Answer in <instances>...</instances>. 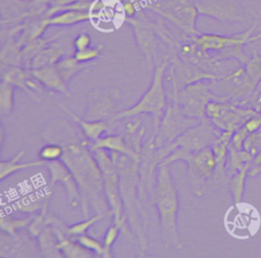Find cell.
Instances as JSON below:
<instances>
[{"label":"cell","mask_w":261,"mask_h":258,"mask_svg":"<svg viewBox=\"0 0 261 258\" xmlns=\"http://www.w3.org/2000/svg\"><path fill=\"white\" fill-rule=\"evenodd\" d=\"M112 96L109 92H102L101 90H96L92 93L90 99L89 111L87 112V119L89 120H104L101 119L102 116L109 115L112 110L113 101Z\"/></svg>","instance_id":"cell-19"},{"label":"cell","mask_w":261,"mask_h":258,"mask_svg":"<svg viewBox=\"0 0 261 258\" xmlns=\"http://www.w3.org/2000/svg\"><path fill=\"white\" fill-rule=\"evenodd\" d=\"M145 7L168 20L189 37L201 32L196 28L199 12L192 0H146Z\"/></svg>","instance_id":"cell-5"},{"label":"cell","mask_w":261,"mask_h":258,"mask_svg":"<svg viewBox=\"0 0 261 258\" xmlns=\"http://www.w3.org/2000/svg\"><path fill=\"white\" fill-rule=\"evenodd\" d=\"M92 15L89 11L67 9L59 11L49 17V25L55 27H70L75 25L87 20H90Z\"/></svg>","instance_id":"cell-21"},{"label":"cell","mask_w":261,"mask_h":258,"mask_svg":"<svg viewBox=\"0 0 261 258\" xmlns=\"http://www.w3.org/2000/svg\"><path fill=\"white\" fill-rule=\"evenodd\" d=\"M140 123H141V120H136V121H134V122H127V124L125 125L126 132H128V133H135V132L137 131V128L139 127Z\"/></svg>","instance_id":"cell-44"},{"label":"cell","mask_w":261,"mask_h":258,"mask_svg":"<svg viewBox=\"0 0 261 258\" xmlns=\"http://www.w3.org/2000/svg\"><path fill=\"white\" fill-rule=\"evenodd\" d=\"M250 135L248 130L243 125L232 133L230 144L237 149H244V143L247 137Z\"/></svg>","instance_id":"cell-38"},{"label":"cell","mask_w":261,"mask_h":258,"mask_svg":"<svg viewBox=\"0 0 261 258\" xmlns=\"http://www.w3.org/2000/svg\"><path fill=\"white\" fill-rule=\"evenodd\" d=\"M244 149L254 156L261 150V127L247 137L244 143Z\"/></svg>","instance_id":"cell-37"},{"label":"cell","mask_w":261,"mask_h":258,"mask_svg":"<svg viewBox=\"0 0 261 258\" xmlns=\"http://www.w3.org/2000/svg\"><path fill=\"white\" fill-rule=\"evenodd\" d=\"M124 21L132 25L138 47L146 57L148 63L152 64L153 56L157 48L156 37L158 36L152 27L151 19L147 17L142 9H139L137 15L134 17H125Z\"/></svg>","instance_id":"cell-14"},{"label":"cell","mask_w":261,"mask_h":258,"mask_svg":"<svg viewBox=\"0 0 261 258\" xmlns=\"http://www.w3.org/2000/svg\"><path fill=\"white\" fill-rule=\"evenodd\" d=\"M176 160H184L188 163L189 176L192 182L196 183V189H199V184L211 177L217 169L216 159L211 147L198 151H187L177 148L164 157L159 165H168Z\"/></svg>","instance_id":"cell-6"},{"label":"cell","mask_w":261,"mask_h":258,"mask_svg":"<svg viewBox=\"0 0 261 258\" xmlns=\"http://www.w3.org/2000/svg\"><path fill=\"white\" fill-rule=\"evenodd\" d=\"M206 117L220 131L234 132L251 116L260 113L253 107L241 106L228 101L211 100L206 106Z\"/></svg>","instance_id":"cell-7"},{"label":"cell","mask_w":261,"mask_h":258,"mask_svg":"<svg viewBox=\"0 0 261 258\" xmlns=\"http://www.w3.org/2000/svg\"><path fill=\"white\" fill-rule=\"evenodd\" d=\"M192 1H193V2H195V1H197V0H192Z\"/></svg>","instance_id":"cell-45"},{"label":"cell","mask_w":261,"mask_h":258,"mask_svg":"<svg viewBox=\"0 0 261 258\" xmlns=\"http://www.w3.org/2000/svg\"><path fill=\"white\" fill-rule=\"evenodd\" d=\"M31 220H33V218H31V217L25 218V219H18V218L16 219V218H12V217L7 216L4 213H2L1 220H0V227L3 233H6L9 236L17 238L16 229L22 228V227L29 225L32 222Z\"/></svg>","instance_id":"cell-29"},{"label":"cell","mask_w":261,"mask_h":258,"mask_svg":"<svg viewBox=\"0 0 261 258\" xmlns=\"http://www.w3.org/2000/svg\"><path fill=\"white\" fill-rule=\"evenodd\" d=\"M259 173H261V150L254 156L249 170V176H256Z\"/></svg>","instance_id":"cell-42"},{"label":"cell","mask_w":261,"mask_h":258,"mask_svg":"<svg viewBox=\"0 0 261 258\" xmlns=\"http://www.w3.org/2000/svg\"><path fill=\"white\" fill-rule=\"evenodd\" d=\"M55 65L66 83H68L73 75H75L76 73H79L80 71L84 70L89 66L88 63H81L77 60H75L73 55L64 56Z\"/></svg>","instance_id":"cell-28"},{"label":"cell","mask_w":261,"mask_h":258,"mask_svg":"<svg viewBox=\"0 0 261 258\" xmlns=\"http://www.w3.org/2000/svg\"><path fill=\"white\" fill-rule=\"evenodd\" d=\"M254 155L245 149H237L229 145L227 161L225 165V173L231 176L233 173L242 169L248 163H252Z\"/></svg>","instance_id":"cell-24"},{"label":"cell","mask_w":261,"mask_h":258,"mask_svg":"<svg viewBox=\"0 0 261 258\" xmlns=\"http://www.w3.org/2000/svg\"><path fill=\"white\" fill-rule=\"evenodd\" d=\"M39 242L40 247L42 249V253L47 257H60L61 253L57 247L58 237L53 228V226L47 225L40 234H39Z\"/></svg>","instance_id":"cell-25"},{"label":"cell","mask_w":261,"mask_h":258,"mask_svg":"<svg viewBox=\"0 0 261 258\" xmlns=\"http://www.w3.org/2000/svg\"><path fill=\"white\" fill-rule=\"evenodd\" d=\"M61 107L64 110V112H66L82 127L85 137L90 142H95L100 137H102L104 132L107 131L108 126H107V122L105 120H89V119H84V118L79 117L76 114L72 113L71 111H69L63 105H61Z\"/></svg>","instance_id":"cell-20"},{"label":"cell","mask_w":261,"mask_h":258,"mask_svg":"<svg viewBox=\"0 0 261 258\" xmlns=\"http://www.w3.org/2000/svg\"><path fill=\"white\" fill-rule=\"evenodd\" d=\"M195 5L199 15L220 22H243L246 19L242 0H197Z\"/></svg>","instance_id":"cell-13"},{"label":"cell","mask_w":261,"mask_h":258,"mask_svg":"<svg viewBox=\"0 0 261 258\" xmlns=\"http://www.w3.org/2000/svg\"><path fill=\"white\" fill-rule=\"evenodd\" d=\"M91 44H92L91 36L88 33L83 32L73 39L72 48L74 49V51H80V50H84L91 47Z\"/></svg>","instance_id":"cell-39"},{"label":"cell","mask_w":261,"mask_h":258,"mask_svg":"<svg viewBox=\"0 0 261 258\" xmlns=\"http://www.w3.org/2000/svg\"><path fill=\"white\" fill-rule=\"evenodd\" d=\"M24 153H25L24 150H20L11 159L6 160V161L2 160L0 162V179L1 180H4L6 177H8L11 174L18 172L22 169L42 166V165L46 164V161H44L42 159L32 161V162H27V163H19V160L24 155Z\"/></svg>","instance_id":"cell-22"},{"label":"cell","mask_w":261,"mask_h":258,"mask_svg":"<svg viewBox=\"0 0 261 258\" xmlns=\"http://www.w3.org/2000/svg\"><path fill=\"white\" fill-rule=\"evenodd\" d=\"M30 71L47 89L69 96L67 83L63 80L55 64L34 68Z\"/></svg>","instance_id":"cell-17"},{"label":"cell","mask_w":261,"mask_h":258,"mask_svg":"<svg viewBox=\"0 0 261 258\" xmlns=\"http://www.w3.org/2000/svg\"><path fill=\"white\" fill-rule=\"evenodd\" d=\"M177 92L178 89L173 88V104L168 106L161 120V125L158 130L159 136L156 139L157 147H160L163 144H170L175 138H177L189 127L195 125V123L198 121V118L189 117L181 111L177 103Z\"/></svg>","instance_id":"cell-11"},{"label":"cell","mask_w":261,"mask_h":258,"mask_svg":"<svg viewBox=\"0 0 261 258\" xmlns=\"http://www.w3.org/2000/svg\"><path fill=\"white\" fill-rule=\"evenodd\" d=\"M170 64L171 60L168 57H165L162 61H158L156 63L152 84L147 92L134 106L113 115V119L130 117L142 113L152 114L154 117V132L158 133L159 122L163 118V113L166 108V95L163 85V76L164 71Z\"/></svg>","instance_id":"cell-4"},{"label":"cell","mask_w":261,"mask_h":258,"mask_svg":"<svg viewBox=\"0 0 261 258\" xmlns=\"http://www.w3.org/2000/svg\"><path fill=\"white\" fill-rule=\"evenodd\" d=\"M254 30L255 25H252L248 30L231 36L200 33L193 37V41L201 52L216 59L226 60L233 58L238 59L241 64H246L249 57L244 52L243 46L251 42Z\"/></svg>","instance_id":"cell-3"},{"label":"cell","mask_w":261,"mask_h":258,"mask_svg":"<svg viewBox=\"0 0 261 258\" xmlns=\"http://www.w3.org/2000/svg\"><path fill=\"white\" fill-rule=\"evenodd\" d=\"M56 37H57V35H55L53 37H50V38H47V39L39 38V39L31 41L27 45H24L21 49V64H20V66L30 70L32 61L36 57V55L46 45H48L52 40H54Z\"/></svg>","instance_id":"cell-26"},{"label":"cell","mask_w":261,"mask_h":258,"mask_svg":"<svg viewBox=\"0 0 261 258\" xmlns=\"http://www.w3.org/2000/svg\"><path fill=\"white\" fill-rule=\"evenodd\" d=\"M177 103L181 111L189 117L203 119L206 117V106L211 100L226 101L224 97L211 92L210 84L204 81L190 84L178 90Z\"/></svg>","instance_id":"cell-9"},{"label":"cell","mask_w":261,"mask_h":258,"mask_svg":"<svg viewBox=\"0 0 261 258\" xmlns=\"http://www.w3.org/2000/svg\"><path fill=\"white\" fill-rule=\"evenodd\" d=\"M245 68L252 81L258 85L261 81V56L256 51H254L253 57L249 58L246 62Z\"/></svg>","instance_id":"cell-34"},{"label":"cell","mask_w":261,"mask_h":258,"mask_svg":"<svg viewBox=\"0 0 261 258\" xmlns=\"http://www.w3.org/2000/svg\"><path fill=\"white\" fill-rule=\"evenodd\" d=\"M0 7L1 24L12 27L43 15L51 7V0H1Z\"/></svg>","instance_id":"cell-10"},{"label":"cell","mask_w":261,"mask_h":258,"mask_svg":"<svg viewBox=\"0 0 261 258\" xmlns=\"http://www.w3.org/2000/svg\"><path fill=\"white\" fill-rule=\"evenodd\" d=\"M104 45L101 43L95 47H89L87 49L84 50H80V51H74V53L72 54L73 57L75 58V60H77L81 63H89L92 62L94 60H96L97 58L100 57V54L103 50Z\"/></svg>","instance_id":"cell-33"},{"label":"cell","mask_w":261,"mask_h":258,"mask_svg":"<svg viewBox=\"0 0 261 258\" xmlns=\"http://www.w3.org/2000/svg\"><path fill=\"white\" fill-rule=\"evenodd\" d=\"M252 163H248L242 169L237 171L230 176L229 179V190L231 193V197L234 204H239L243 200L245 186H246V178L249 176V170Z\"/></svg>","instance_id":"cell-27"},{"label":"cell","mask_w":261,"mask_h":258,"mask_svg":"<svg viewBox=\"0 0 261 258\" xmlns=\"http://www.w3.org/2000/svg\"><path fill=\"white\" fill-rule=\"evenodd\" d=\"M244 126L248 130L250 134L258 131L261 127V112L247 119L246 122L244 123Z\"/></svg>","instance_id":"cell-40"},{"label":"cell","mask_w":261,"mask_h":258,"mask_svg":"<svg viewBox=\"0 0 261 258\" xmlns=\"http://www.w3.org/2000/svg\"><path fill=\"white\" fill-rule=\"evenodd\" d=\"M123 223H124V217H122L119 220H114V222L108 227V229L104 236V242H103L104 255H103V257H105V258L111 257V255H110L111 247L114 244V242L116 241L118 234H119L121 227L123 226Z\"/></svg>","instance_id":"cell-31"},{"label":"cell","mask_w":261,"mask_h":258,"mask_svg":"<svg viewBox=\"0 0 261 258\" xmlns=\"http://www.w3.org/2000/svg\"><path fill=\"white\" fill-rule=\"evenodd\" d=\"M45 165L47 166L50 172L49 188L51 189L56 183L63 185L66 188L68 202L72 207H76L79 203L82 202L81 193L77 183L68 166L61 159L48 161Z\"/></svg>","instance_id":"cell-15"},{"label":"cell","mask_w":261,"mask_h":258,"mask_svg":"<svg viewBox=\"0 0 261 258\" xmlns=\"http://www.w3.org/2000/svg\"><path fill=\"white\" fill-rule=\"evenodd\" d=\"M63 148L61 160L71 170L77 183L84 215L88 216V207L91 203L97 213L104 216L109 209L106 199L102 196L103 175L97 160L91 154L92 151L84 143L69 144Z\"/></svg>","instance_id":"cell-1"},{"label":"cell","mask_w":261,"mask_h":258,"mask_svg":"<svg viewBox=\"0 0 261 258\" xmlns=\"http://www.w3.org/2000/svg\"><path fill=\"white\" fill-rule=\"evenodd\" d=\"M102 217H103V215L97 214L89 219L84 220V221H80V222L74 223L69 226H64V233L70 238H73V237L76 238L81 235L86 234L87 230L89 229V227H91L93 224H95L97 221H99Z\"/></svg>","instance_id":"cell-32"},{"label":"cell","mask_w":261,"mask_h":258,"mask_svg":"<svg viewBox=\"0 0 261 258\" xmlns=\"http://www.w3.org/2000/svg\"><path fill=\"white\" fill-rule=\"evenodd\" d=\"M13 89L14 86L8 82L1 81L0 84V113L8 114L13 108Z\"/></svg>","instance_id":"cell-30"},{"label":"cell","mask_w":261,"mask_h":258,"mask_svg":"<svg viewBox=\"0 0 261 258\" xmlns=\"http://www.w3.org/2000/svg\"><path fill=\"white\" fill-rule=\"evenodd\" d=\"M97 160L103 175V185L105 196L110 206V212L114 216V220H119L121 216V201L118 193V173L115 161L104 151V149H97L92 151Z\"/></svg>","instance_id":"cell-12"},{"label":"cell","mask_w":261,"mask_h":258,"mask_svg":"<svg viewBox=\"0 0 261 258\" xmlns=\"http://www.w3.org/2000/svg\"><path fill=\"white\" fill-rule=\"evenodd\" d=\"M232 137V132L222 131L210 146L217 163V169L220 172H225V165L228 156L229 145Z\"/></svg>","instance_id":"cell-23"},{"label":"cell","mask_w":261,"mask_h":258,"mask_svg":"<svg viewBox=\"0 0 261 258\" xmlns=\"http://www.w3.org/2000/svg\"><path fill=\"white\" fill-rule=\"evenodd\" d=\"M84 142L89 145L91 151L97 149H107L113 152L124 154L126 156L132 157L134 160L138 161L137 154L130 148L127 147L124 139L119 135H108L105 137H100L95 142H90L89 140H85Z\"/></svg>","instance_id":"cell-18"},{"label":"cell","mask_w":261,"mask_h":258,"mask_svg":"<svg viewBox=\"0 0 261 258\" xmlns=\"http://www.w3.org/2000/svg\"><path fill=\"white\" fill-rule=\"evenodd\" d=\"M221 132L222 131L217 128L209 118L205 117L198 125L189 127L163 148L158 155L159 160H162V157H166L177 148H181L187 151H198L203 148L210 147Z\"/></svg>","instance_id":"cell-8"},{"label":"cell","mask_w":261,"mask_h":258,"mask_svg":"<svg viewBox=\"0 0 261 258\" xmlns=\"http://www.w3.org/2000/svg\"><path fill=\"white\" fill-rule=\"evenodd\" d=\"M75 240L82 246H84L86 249H88L91 252H94V253L103 257V255H104V246L98 240H96V239H94V238H92V237H90L86 234L76 237Z\"/></svg>","instance_id":"cell-36"},{"label":"cell","mask_w":261,"mask_h":258,"mask_svg":"<svg viewBox=\"0 0 261 258\" xmlns=\"http://www.w3.org/2000/svg\"><path fill=\"white\" fill-rule=\"evenodd\" d=\"M154 201L159 212L165 243L177 248L180 247L177 227L178 195L167 165H159L158 167Z\"/></svg>","instance_id":"cell-2"},{"label":"cell","mask_w":261,"mask_h":258,"mask_svg":"<svg viewBox=\"0 0 261 258\" xmlns=\"http://www.w3.org/2000/svg\"><path fill=\"white\" fill-rule=\"evenodd\" d=\"M79 0H51V6H65Z\"/></svg>","instance_id":"cell-43"},{"label":"cell","mask_w":261,"mask_h":258,"mask_svg":"<svg viewBox=\"0 0 261 258\" xmlns=\"http://www.w3.org/2000/svg\"><path fill=\"white\" fill-rule=\"evenodd\" d=\"M63 33L57 34V37L52 40L48 45H46L33 59L31 64V69L39 68L46 65H54L61 58L67 55L69 52L68 39H61ZM30 69V70H31Z\"/></svg>","instance_id":"cell-16"},{"label":"cell","mask_w":261,"mask_h":258,"mask_svg":"<svg viewBox=\"0 0 261 258\" xmlns=\"http://www.w3.org/2000/svg\"><path fill=\"white\" fill-rule=\"evenodd\" d=\"M121 8L125 17H134L139 11V8L134 0H124L121 3Z\"/></svg>","instance_id":"cell-41"},{"label":"cell","mask_w":261,"mask_h":258,"mask_svg":"<svg viewBox=\"0 0 261 258\" xmlns=\"http://www.w3.org/2000/svg\"><path fill=\"white\" fill-rule=\"evenodd\" d=\"M64 153V148L58 144H48L41 148L39 151V157L48 162V161H54L61 159L62 155Z\"/></svg>","instance_id":"cell-35"}]
</instances>
